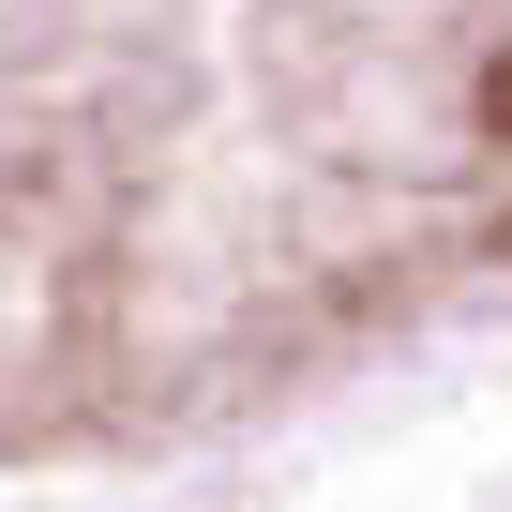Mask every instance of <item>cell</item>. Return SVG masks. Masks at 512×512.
I'll list each match as a JSON object with an SVG mask.
<instances>
[{"label":"cell","instance_id":"cell-1","mask_svg":"<svg viewBox=\"0 0 512 512\" xmlns=\"http://www.w3.org/2000/svg\"><path fill=\"white\" fill-rule=\"evenodd\" d=\"M497 181V0H0V467L272 392Z\"/></svg>","mask_w":512,"mask_h":512}]
</instances>
